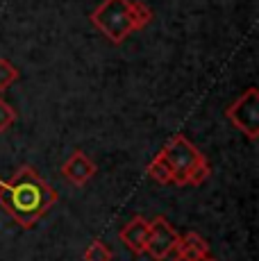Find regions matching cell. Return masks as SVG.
Masks as SVG:
<instances>
[{
  "label": "cell",
  "mask_w": 259,
  "mask_h": 261,
  "mask_svg": "<svg viewBox=\"0 0 259 261\" xmlns=\"http://www.w3.org/2000/svg\"><path fill=\"white\" fill-rule=\"evenodd\" d=\"M177 241H180V234L175 232V227L166 218L159 216V218H155L150 223V232H148L146 250L143 252H148L157 261H164V259H168L171 252H175Z\"/></svg>",
  "instance_id": "cell-5"
},
{
  "label": "cell",
  "mask_w": 259,
  "mask_h": 261,
  "mask_svg": "<svg viewBox=\"0 0 259 261\" xmlns=\"http://www.w3.org/2000/svg\"><path fill=\"white\" fill-rule=\"evenodd\" d=\"M93 28L105 34L112 43H123L132 32H137V14L134 0H102L89 16Z\"/></svg>",
  "instance_id": "cell-3"
},
{
  "label": "cell",
  "mask_w": 259,
  "mask_h": 261,
  "mask_svg": "<svg viewBox=\"0 0 259 261\" xmlns=\"http://www.w3.org/2000/svg\"><path fill=\"white\" fill-rule=\"evenodd\" d=\"M159 157L168 164L173 173V184L177 187H200L212 175L209 159L184 134L168 139L159 150Z\"/></svg>",
  "instance_id": "cell-2"
},
{
  "label": "cell",
  "mask_w": 259,
  "mask_h": 261,
  "mask_svg": "<svg viewBox=\"0 0 259 261\" xmlns=\"http://www.w3.org/2000/svg\"><path fill=\"white\" fill-rule=\"evenodd\" d=\"M146 175L159 184H173V173H171V168H168V164L159 157V152L152 157V162L148 164Z\"/></svg>",
  "instance_id": "cell-9"
},
{
  "label": "cell",
  "mask_w": 259,
  "mask_h": 261,
  "mask_svg": "<svg viewBox=\"0 0 259 261\" xmlns=\"http://www.w3.org/2000/svg\"><path fill=\"white\" fill-rule=\"evenodd\" d=\"M112 257H114L112 250H109L100 239L91 241L89 248H87V252H84V261H112Z\"/></svg>",
  "instance_id": "cell-10"
},
{
  "label": "cell",
  "mask_w": 259,
  "mask_h": 261,
  "mask_svg": "<svg viewBox=\"0 0 259 261\" xmlns=\"http://www.w3.org/2000/svg\"><path fill=\"white\" fill-rule=\"evenodd\" d=\"M175 252H177V257H182L187 261H202L209 254V243L198 232H189L184 237H180V241L175 245Z\"/></svg>",
  "instance_id": "cell-8"
},
{
  "label": "cell",
  "mask_w": 259,
  "mask_h": 261,
  "mask_svg": "<svg viewBox=\"0 0 259 261\" xmlns=\"http://www.w3.org/2000/svg\"><path fill=\"white\" fill-rule=\"evenodd\" d=\"M202 261H214V259H209V257H207V259H202Z\"/></svg>",
  "instance_id": "cell-15"
},
{
  "label": "cell",
  "mask_w": 259,
  "mask_h": 261,
  "mask_svg": "<svg viewBox=\"0 0 259 261\" xmlns=\"http://www.w3.org/2000/svg\"><path fill=\"white\" fill-rule=\"evenodd\" d=\"M173 261H187V259H182V257H175V259H173Z\"/></svg>",
  "instance_id": "cell-14"
},
{
  "label": "cell",
  "mask_w": 259,
  "mask_h": 261,
  "mask_svg": "<svg viewBox=\"0 0 259 261\" xmlns=\"http://www.w3.org/2000/svg\"><path fill=\"white\" fill-rule=\"evenodd\" d=\"M227 120L237 129H241L250 141L259 137V91L250 87L246 93H241L237 100L227 107Z\"/></svg>",
  "instance_id": "cell-4"
},
{
  "label": "cell",
  "mask_w": 259,
  "mask_h": 261,
  "mask_svg": "<svg viewBox=\"0 0 259 261\" xmlns=\"http://www.w3.org/2000/svg\"><path fill=\"white\" fill-rule=\"evenodd\" d=\"M148 232H150V223H148L143 216H137V218H132L125 227L121 229L118 237H121V241L132 250L134 254H143V250H146V241H148Z\"/></svg>",
  "instance_id": "cell-7"
},
{
  "label": "cell",
  "mask_w": 259,
  "mask_h": 261,
  "mask_svg": "<svg viewBox=\"0 0 259 261\" xmlns=\"http://www.w3.org/2000/svg\"><path fill=\"white\" fill-rule=\"evenodd\" d=\"M96 173H98L96 162H91L82 150H75V152L66 159V164L62 166V175L71 184H75V187H84V184H89V179L96 177Z\"/></svg>",
  "instance_id": "cell-6"
},
{
  "label": "cell",
  "mask_w": 259,
  "mask_h": 261,
  "mask_svg": "<svg viewBox=\"0 0 259 261\" xmlns=\"http://www.w3.org/2000/svg\"><path fill=\"white\" fill-rule=\"evenodd\" d=\"M16 118H18L16 109H14L5 98H0V132H7V129L16 123Z\"/></svg>",
  "instance_id": "cell-12"
},
{
  "label": "cell",
  "mask_w": 259,
  "mask_h": 261,
  "mask_svg": "<svg viewBox=\"0 0 259 261\" xmlns=\"http://www.w3.org/2000/svg\"><path fill=\"white\" fill-rule=\"evenodd\" d=\"M134 14H137V28L143 30L146 25H150L152 21V9L148 7L146 3H141V0H134Z\"/></svg>",
  "instance_id": "cell-13"
},
{
  "label": "cell",
  "mask_w": 259,
  "mask_h": 261,
  "mask_svg": "<svg viewBox=\"0 0 259 261\" xmlns=\"http://www.w3.org/2000/svg\"><path fill=\"white\" fill-rule=\"evenodd\" d=\"M18 80V68L14 66L9 59L0 57V91H5V89H9L14 82Z\"/></svg>",
  "instance_id": "cell-11"
},
{
  "label": "cell",
  "mask_w": 259,
  "mask_h": 261,
  "mask_svg": "<svg viewBox=\"0 0 259 261\" xmlns=\"http://www.w3.org/2000/svg\"><path fill=\"white\" fill-rule=\"evenodd\" d=\"M55 202V189L28 164L12 179H0V207L7 209L21 227H34Z\"/></svg>",
  "instance_id": "cell-1"
}]
</instances>
